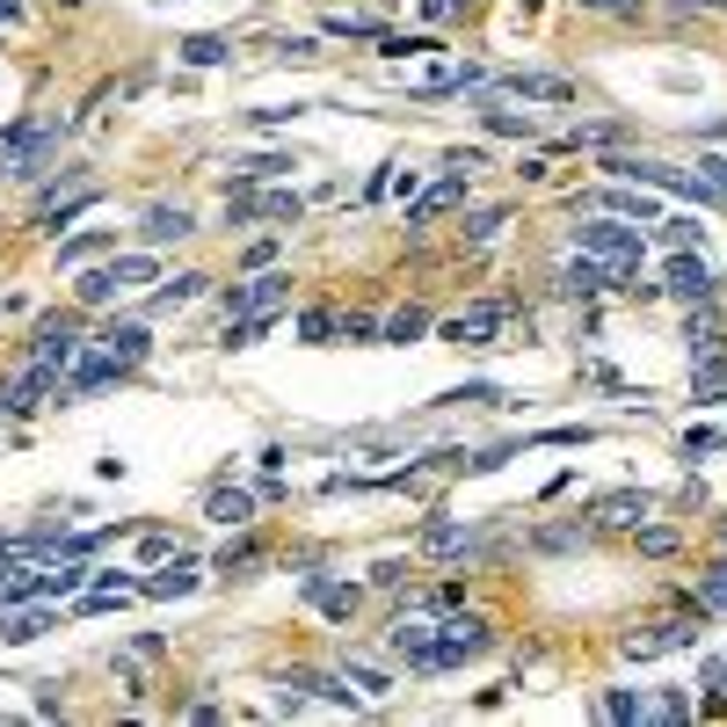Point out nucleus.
<instances>
[{"instance_id": "f257e3e1", "label": "nucleus", "mask_w": 727, "mask_h": 727, "mask_svg": "<svg viewBox=\"0 0 727 727\" xmlns=\"http://www.w3.org/2000/svg\"><path fill=\"white\" fill-rule=\"evenodd\" d=\"M568 241L582 247V255H597V262H611V270H641V247H647V233L633 219H582V225H568Z\"/></svg>"}, {"instance_id": "f03ea898", "label": "nucleus", "mask_w": 727, "mask_h": 727, "mask_svg": "<svg viewBox=\"0 0 727 727\" xmlns=\"http://www.w3.org/2000/svg\"><path fill=\"white\" fill-rule=\"evenodd\" d=\"M487 647H495V625L481 611H444L436 619V670H459V662L487 655Z\"/></svg>"}, {"instance_id": "7ed1b4c3", "label": "nucleus", "mask_w": 727, "mask_h": 727, "mask_svg": "<svg viewBox=\"0 0 727 727\" xmlns=\"http://www.w3.org/2000/svg\"><path fill=\"white\" fill-rule=\"evenodd\" d=\"M698 633H706V611H684V619H662V625L625 633L619 655H625V662H655V655H670V647H698Z\"/></svg>"}, {"instance_id": "20e7f679", "label": "nucleus", "mask_w": 727, "mask_h": 727, "mask_svg": "<svg viewBox=\"0 0 727 727\" xmlns=\"http://www.w3.org/2000/svg\"><path fill=\"white\" fill-rule=\"evenodd\" d=\"M292 306V270H255L247 284L225 292V320H241V313H284Z\"/></svg>"}, {"instance_id": "39448f33", "label": "nucleus", "mask_w": 727, "mask_h": 727, "mask_svg": "<svg viewBox=\"0 0 727 727\" xmlns=\"http://www.w3.org/2000/svg\"><path fill=\"white\" fill-rule=\"evenodd\" d=\"M503 320H509V298H481V306H466V313H451V320H444V343H459V349H495Z\"/></svg>"}, {"instance_id": "423d86ee", "label": "nucleus", "mask_w": 727, "mask_h": 727, "mask_svg": "<svg viewBox=\"0 0 727 727\" xmlns=\"http://www.w3.org/2000/svg\"><path fill=\"white\" fill-rule=\"evenodd\" d=\"M73 357H81V335H73V320H66V313H44V320H36V335H30V364H52V371H66Z\"/></svg>"}, {"instance_id": "0eeeda50", "label": "nucleus", "mask_w": 727, "mask_h": 727, "mask_svg": "<svg viewBox=\"0 0 727 727\" xmlns=\"http://www.w3.org/2000/svg\"><path fill=\"white\" fill-rule=\"evenodd\" d=\"M487 87H503L517 103H575L568 73H487Z\"/></svg>"}, {"instance_id": "6e6552de", "label": "nucleus", "mask_w": 727, "mask_h": 727, "mask_svg": "<svg viewBox=\"0 0 727 727\" xmlns=\"http://www.w3.org/2000/svg\"><path fill=\"white\" fill-rule=\"evenodd\" d=\"M589 517L604 524V531H633V524L655 517V495H647V487H619V495H597V503H589Z\"/></svg>"}, {"instance_id": "1a4fd4ad", "label": "nucleus", "mask_w": 727, "mask_h": 727, "mask_svg": "<svg viewBox=\"0 0 727 727\" xmlns=\"http://www.w3.org/2000/svg\"><path fill=\"white\" fill-rule=\"evenodd\" d=\"M662 292H676V298H713L720 292V277H713V262L706 255H692V247H676V262H670V277H662Z\"/></svg>"}, {"instance_id": "9d476101", "label": "nucleus", "mask_w": 727, "mask_h": 727, "mask_svg": "<svg viewBox=\"0 0 727 727\" xmlns=\"http://www.w3.org/2000/svg\"><path fill=\"white\" fill-rule=\"evenodd\" d=\"M459 204H466V175L451 168L444 182H430V190H422L415 204H408V233H422L430 219H444V211H459Z\"/></svg>"}, {"instance_id": "9b49d317", "label": "nucleus", "mask_w": 727, "mask_h": 727, "mask_svg": "<svg viewBox=\"0 0 727 727\" xmlns=\"http://www.w3.org/2000/svg\"><path fill=\"white\" fill-rule=\"evenodd\" d=\"M560 298H604L611 292V262H597V255H582L575 247V262H560Z\"/></svg>"}, {"instance_id": "f8f14e48", "label": "nucleus", "mask_w": 727, "mask_h": 727, "mask_svg": "<svg viewBox=\"0 0 727 727\" xmlns=\"http://www.w3.org/2000/svg\"><path fill=\"white\" fill-rule=\"evenodd\" d=\"M95 349H103V357L117 364V371H139V364H146V349H154V335H146L139 320H124V328L109 320V328L95 335Z\"/></svg>"}, {"instance_id": "ddd939ff", "label": "nucleus", "mask_w": 727, "mask_h": 727, "mask_svg": "<svg viewBox=\"0 0 727 727\" xmlns=\"http://www.w3.org/2000/svg\"><path fill=\"white\" fill-rule=\"evenodd\" d=\"M197 233V219H190V204H146L139 211V241L146 247H168V241H190Z\"/></svg>"}, {"instance_id": "4468645a", "label": "nucleus", "mask_w": 727, "mask_h": 727, "mask_svg": "<svg viewBox=\"0 0 727 727\" xmlns=\"http://www.w3.org/2000/svg\"><path fill=\"white\" fill-rule=\"evenodd\" d=\"M52 625H59V604H44V597H36V611L8 604V611H0V641H8V647H30V641H44Z\"/></svg>"}, {"instance_id": "2eb2a0df", "label": "nucleus", "mask_w": 727, "mask_h": 727, "mask_svg": "<svg viewBox=\"0 0 727 727\" xmlns=\"http://www.w3.org/2000/svg\"><path fill=\"white\" fill-rule=\"evenodd\" d=\"M415 546H422L430 560H451V554H466V546H473V524H466V517H430V524L415 531Z\"/></svg>"}, {"instance_id": "dca6fc26", "label": "nucleus", "mask_w": 727, "mask_h": 727, "mask_svg": "<svg viewBox=\"0 0 727 727\" xmlns=\"http://www.w3.org/2000/svg\"><path fill=\"white\" fill-rule=\"evenodd\" d=\"M190 589H197V560H182V554H175V560H160V568L139 582V597L168 604V597H190Z\"/></svg>"}, {"instance_id": "f3484780", "label": "nucleus", "mask_w": 727, "mask_h": 727, "mask_svg": "<svg viewBox=\"0 0 727 727\" xmlns=\"http://www.w3.org/2000/svg\"><path fill=\"white\" fill-rule=\"evenodd\" d=\"M103 270H109V284H117V298H124V292H139V284H160V262H154V247H131V255H109Z\"/></svg>"}, {"instance_id": "a211bd4d", "label": "nucleus", "mask_w": 727, "mask_h": 727, "mask_svg": "<svg viewBox=\"0 0 727 727\" xmlns=\"http://www.w3.org/2000/svg\"><path fill=\"white\" fill-rule=\"evenodd\" d=\"M298 160L292 154H241L233 160V175H225V190H241V182H284Z\"/></svg>"}, {"instance_id": "6ab92c4d", "label": "nucleus", "mask_w": 727, "mask_h": 727, "mask_svg": "<svg viewBox=\"0 0 727 727\" xmlns=\"http://www.w3.org/2000/svg\"><path fill=\"white\" fill-rule=\"evenodd\" d=\"M255 503H262V495H247V487H211V495H204L211 524H255Z\"/></svg>"}, {"instance_id": "aec40b11", "label": "nucleus", "mask_w": 727, "mask_h": 727, "mask_svg": "<svg viewBox=\"0 0 727 727\" xmlns=\"http://www.w3.org/2000/svg\"><path fill=\"white\" fill-rule=\"evenodd\" d=\"M597 204L619 211V219H641V225H655V219H662V204H655L647 190H633V182H625V190H597Z\"/></svg>"}, {"instance_id": "412c9836", "label": "nucleus", "mask_w": 727, "mask_h": 727, "mask_svg": "<svg viewBox=\"0 0 727 727\" xmlns=\"http://www.w3.org/2000/svg\"><path fill=\"white\" fill-rule=\"evenodd\" d=\"M204 292H211V277H204V270H182V277H168V284H160V292H154V313L197 306V298H204Z\"/></svg>"}, {"instance_id": "4be33fe9", "label": "nucleus", "mask_w": 727, "mask_h": 727, "mask_svg": "<svg viewBox=\"0 0 727 727\" xmlns=\"http://www.w3.org/2000/svg\"><path fill=\"white\" fill-rule=\"evenodd\" d=\"M117 247V233H59V270H81V262L109 255Z\"/></svg>"}, {"instance_id": "5701e85b", "label": "nucleus", "mask_w": 727, "mask_h": 727, "mask_svg": "<svg viewBox=\"0 0 727 727\" xmlns=\"http://www.w3.org/2000/svg\"><path fill=\"white\" fill-rule=\"evenodd\" d=\"M422 335H430V313H422V306H400V313H386V320H379V343H393V349L422 343Z\"/></svg>"}, {"instance_id": "b1692460", "label": "nucleus", "mask_w": 727, "mask_h": 727, "mask_svg": "<svg viewBox=\"0 0 727 727\" xmlns=\"http://www.w3.org/2000/svg\"><path fill=\"white\" fill-rule=\"evenodd\" d=\"M175 52H182V66H225V59H233V36H182V44H175Z\"/></svg>"}, {"instance_id": "393cba45", "label": "nucleus", "mask_w": 727, "mask_h": 727, "mask_svg": "<svg viewBox=\"0 0 727 727\" xmlns=\"http://www.w3.org/2000/svg\"><path fill=\"white\" fill-rule=\"evenodd\" d=\"M692 611H727V560H713V568H698V589H692Z\"/></svg>"}, {"instance_id": "a878e982", "label": "nucleus", "mask_w": 727, "mask_h": 727, "mask_svg": "<svg viewBox=\"0 0 727 727\" xmlns=\"http://www.w3.org/2000/svg\"><path fill=\"white\" fill-rule=\"evenodd\" d=\"M503 225H509V211H503V204H487V211H466V219H459V241H466V247H487L495 233H503Z\"/></svg>"}, {"instance_id": "bb28decb", "label": "nucleus", "mask_w": 727, "mask_h": 727, "mask_svg": "<svg viewBox=\"0 0 727 727\" xmlns=\"http://www.w3.org/2000/svg\"><path fill=\"white\" fill-rule=\"evenodd\" d=\"M633 546H641L647 560H670L684 538H676V524H633Z\"/></svg>"}, {"instance_id": "cd10ccee", "label": "nucleus", "mask_w": 727, "mask_h": 727, "mask_svg": "<svg viewBox=\"0 0 727 727\" xmlns=\"http://www.w3.org/2000/svg\"><path fill=\"white\" fill-rule=\"evenodd\" d=\"M343 676H349V684H357V692H364V698H379V692H393V676H386V670H379V662H364V655H349V662H343Z\"/></svg>"}, {"instance_id": "c85d7f7f", "label": "nucleus", "mask_w": 727, "mask_h": 727, "mask_svg": "<svg viewBox=\"0 0 727 727\" xmlns=\"http://www.w3.org/2000/svg\"><path fill=\"white\" fill-rule=\"evenodd\" d=\"M481 124L495 131V139H538V124L517 117V109H481Z\"/></svg>"}, {"instance_id": "c756f323", "label": "nucleus", "mask_w": 727, "mask_h": 727, "mask_svg": "<svg viewBox=\"0 0 727 727\" xmlns=\"http://www.w3.org/2000/svg\"><path fill=\"white\" fill-rule=\"evenodd\" d=\"M604 720L641 727V720H647V698H641V692H604Z\"/></svg>"}, {"instance_id": "7c9ffc66", "label": "nucleus", "mask_w": 727, "mask_h": 727, "mask_svg": "<svg viewBox=\"0 0 727 727\" xmlns=\"http://www.w3.org/2000/svg\"><path fill=\"white\" fill-rule=\"evenodd\" d=\"M335 320H343V313L306 306V313H298V343H335Z\"/></svg>"}, {"instance_id": "2f4dec72", "label": "nucleus", "mask_w": 727, "mask_h": 727, "mask_svg": "<svg viewBox=\"0 0 727 727\" xmlns=\"http://www.w3.org/2000/svg\"><path fill=\"white\" fill-rule=\"evenodd\" d=\"M73 298H81V306H109V298H117V284H109V270H81Z\"/></svg>"}, {"instance_id": "473e14b6", "label": "nucleus", "mask_w": 727, "mask_h": 727, "mask_svg": "<svg viewBox=\"0 0 727 727\" xmlns=\"http://www.w3.org/2000/svg\"><path fill=\"white\" fill-rule=\"evenodd\" d=\"M255 560H262V546H255V538H233V546H225V554L211 560V568H219V575H241V568H255Z\"/></svg>"}, {"instance_id": "72a5a7b5", "label": "nucleus", "mask_w": 727, "mask_h": 727, "mask_svg": "<svg viewBox=\"0 0 727 727\" xmlns=\"http://www.w3.org/2000/svg\"><path fill=\"white\" fill-rule=\"evenodd\" d=\"M335 343H379V320L371 313H343L335 320Z\"/></svg>"}, {"instance_id": "f704fd0d", "label": "nucleus", "mask_w": 727, "mask_h": 727, "mask_svg": "<svg viewBox=\"0 0 727 727\" xmlns=\"http://www.w3.org/2000/svg\"><path fill=\"white\" fill-rule=\"evenodd\" d=\"M495 400H503L495 386H451V393H444V408H495Z\"/></svg>"}, {"instance_id": "c9c22d12", "label": "nucleus", "mask_w": 727, "mask_h": 727, "mask_svg": "<svg viewBox=\"0 0 727 727\" xmlns=\"http://www.w3.org/2000/svg\"><path fill=\"white\" fill-rule=\"evenodd\" d=\"M647 720H692V698H684V692H662V698H647Z\"/></svg>"}, {"instance_id": "e433bc0d", "label": "nucleus", "mask_w": 727, "mask_h": 727, "mask_svg": "<svg viewBox=\"0 0 727 727\" xmlns=\"http://www.w3.org/2000/svg\"><path fill=\"white\" fill-rule=\"evenodd\" d=\"M655 225H662V247H692L698 241V219H670V211H662Z\"/></svg>"}, {"instance_id": "4c0bfd02", "label": "nucleus", "mask_w": 727, "mask_h": 727, "mask_svg": "<svg viewBox=\"0 0 727 727\" xmlns=\"http://www.w3.org/2000/svg\"><path fill=\"white\" fill-rule=\"evenodd\" d=\"M379 52L386 59H415V52H436L430 36H379Z\"/></svg>"}, {"instance_id": "58836bf2", "label": "nucleus", "mask_w": 727, "mask_h": 727, "mask_svg": "<svg viewBox=\"0 0 727 727\" xmlns=\"http://www.w3.org/2000/svg\"><path fill=\"white\" fill-rule=\"evenodd\" d=\"M720 444H727V430H684V459H706Z\"/></svg>"}, {"instance_id": "ea45409f", "label": "nucleus", "mask_w": 727, "mask_h": 727, "mask_svg": "<svg viewBox=\"0 0 727 727\" xmlns=\"http://www.w3.org/2000/svg\"><path fill=\"white\" fill-rule=\"evenodd\" d=\"M647 0H589V15H619V22H641Z\"/></svg>"}, {"instance_id": "a19ab883", "label": "nucleus", "mask_w": 727, "mask_h": 727, "mask_svg": "<svg viewBox=\"0 0 727 727\" xmlns=\"http://www.w3.org/2000/svg\"><path fill=\"white\" fill-rule=\"evenodd\" d=\"M139 554H146V560H168V554H175V538H168V531H146V538H139Z\"/></svg>"}, {"instance_id": "79ce46f5", "label": "nucleus", "mask_w": 727, "mask_h": 727, "mask_svg": "<svg viewBox=\"0 0 727 727\" xmlns=\"http://www.w3.org/2000/svg\"><path fill=\"white\" fill-rule=\"evenodd\" d=\"M451 8L459 0H422V22H451Z\"/></svg>"}, {"instance_id": "37998d69", "label": "nucleus", "mask_w": 727, "mask_h": 727, "mask_svg": "<svg viewBox=\"0 0 727 727\" xmlns=\"http://www.w3.org/2000/svg\"><path fill=\"white\" fill-rule=\"evenodd\" d=\"M698 8H727V0H676V15H698Z\"/></svg>"}, {"instance_id": "c03bdc74", "label": "nucleus", "mask_w": 727, "mask_h": 727, "mask_svg": "<svg viewBox=\"0 0 727 727\" xmlns=\"http://www.w3.org/2000/svg\"><path fill=\"white\" fill-rule=\"evenodd\" d=\"M15 22H22V8H15V0H0V30H15Z\"/></svg>"}, {"instance_id": "a18cd8bd", "label": "nucleus", "mask_w": 727, "mask_h": 727, "mask_svg": "<svg viewBox=\"0 0 727 727\" xmlns=\"http://www.w3.org/2000/svg\"><path fill=\"white\" fill-rule=\"evenodd\" d=\"M59 8H81V0H59Z\"/></svg>"}, {"instance_id": "49530a36", "label": "nucleus", "mask_w": 727, "mask_h": 727, "mask_svg": "<svg viewBox=\"0 0 727 727\" xmlns=\"http://www.w3.org/2000/svg\"><path fill=\"white\" fill-rule=\"evenodd\" d=\"M575 8H589V0H575Z\"/></svg>"}]
</instances>
